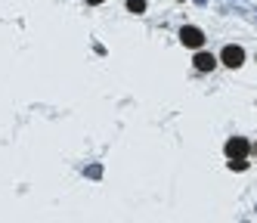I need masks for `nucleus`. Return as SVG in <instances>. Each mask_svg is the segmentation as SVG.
<instances>
[{"label":"nucleus","mask_w":257,"mask_h":223,"mask_svg":"<svg viewBox=\"0 0 257 223\" xmlns=\"http://www.w3.org/2000/svg\"><path fill=\"white\" fill-rule=\"evenodd\" d=\"M87 4H102V0H87Z\"/></svg>","instance_id":"423d86ee"},{"label":"nucleus","mask_w":257,"mask_h":223,"mask_svg":"<svg viewBox=\"0 0 257 223\" xmlns=\"http://www.w3.org/2000/svg\"><path fill=\"white\" fill-rule=\"evenodd\" d=\"M220 62H223L226 68H238V65L245 62V50L229 44V47H223V53H220Z\"/></svg>","instance_id":"f03ea898"},{"label":"nucleus","mask_w":257,"mask_h":223,"mask_svg":"<svg viewBox=\"0 0 257 223\" xmlns=\"http://www.w3.org/2000/svg\"><path fill=\"white\" fill-rule=\"evenodd\" d=\"M214 65H217V59H214L211 53H198V56H195V68H198V71H211Z\"/></svg>","instance_id":"20e7f679"},{"label":"nucleus","mask_w":257,"mask_h":223,"mask_svg":"<svg viewBox=\"0 0 257 223\" xmlns=\"http://www.w3.org/2000/svg\"><path fill=\"white\" fill-rule=\"evenodd\" d=\"M180 41H183V47L198 50L201 44H205V34H201V28H192V25H186V28L180 31Z\"/></svg>","instance_id":"7ed1b4c3"},{"label":"nucleus","mask_w":257,"mask_h":223,"mask_svg":"<svg viewBox=\"0 0 257 223\" xmlns=\"http://www.w3.org/2000/svg\"><path fill=\"white\" fill-rule=\"evenodd\" d=\"M223 152H226V158H248V152H251V143H248L245 137H232V140H226Z\"/></svg>","instance_id":"f257e3e1"},{"label":"nucleus","mask_w":257,"mask_h":223,"mask_svg":"<svg viewBox=\"0 0 257 223\" xmlns=\"http://www.w3.org/2000/svg\"><path fill=\"white\" fill-rule=\"evenodd\" d=\"M127 10L131 13H146V0H127Z\"/></svg>","instance_id":"39448f33"}]
</instances>
